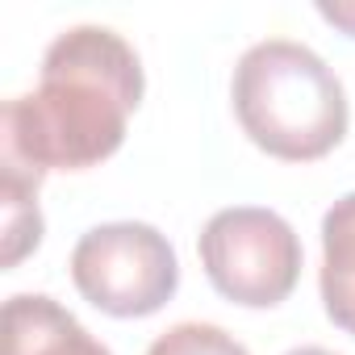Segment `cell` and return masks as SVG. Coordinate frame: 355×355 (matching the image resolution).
Returning a JSON list of instances; mask_svg holds the SVG:
<instances>
[{"mask_svg":"<svg viewBox=\"0 0 355 355\" xmlns=\"http://www.w3.org/2000/svg\"><path fill=\"white\" fill-rule=\"evenodd\" d=\"M234 113L243 134L288 163L330 155L347 134V92L334 67L293 38L255 42L234 67Z\"/></svg>","mask_w":355,"mask_h":355,"instance_id":"obj_2","label":"cell"},{"mask_svg":"<svg viewBox=\"0 0 355 355\" xmlns=\"http://www.w3.org/2000/svg\"><path fill=\"white\" fill-rule=\"evenodd\" d=\"M38 184L34 175L0 171V201H5V251L0 263L17 268L42 243V214H38Z\"/></svg>","mask_w":355,"mask_h":355,"instance_id":"obj_7","label":"cell"},{"mask_svg":"<svg viewBox=\"0 0 355 355\" xmlns=\"http://www.w3.org/2000/svg\"><path fill=\"white\" fill-rule=\"evenodd\" d=\"M318 13H322L330 26H338L343 34L355 38V0H318Z\"/></svg>","mask_w":355,"mask_h":355,"instance_id":"obj_9","label":"cell"},{"mask_svg":"<svg viewBox=\"0 0 355 355\" xmlns=\"http://www.w3.org/2000/svg\"><path fill=\"white\" fill-rule=\"evenodd\" d=\"M142 59L109 26H71L46 55L34 92L0 109V171L42 180L84 171L125 142V121L142 105Z\"/></svg>","mask_w":355,"mask_h":355,"instance_id":"obj_1","label":"cell"},{"mask_svg":"<svg viewBox=\"0 0 355 355\" xmlns=\"http://www.w3.org/2000/svg\"><path fill=\"white\" fill-rule=\"evenodd\" d=\"M71 280L84 301L109 318H146L159 313L175 284L180 263L167 243L146 222H105L92 226L71 251Z\"/></svg>","mask_w":355,"mask_h":355,"instance_id":"obj_4","label":"cell"},{"mask_svg":"<svg viewBox=\"0 0 355 355\" xmlns=\"http://www.w3.org/2000/svg\"><path fill=\"white\" fill-rule=\"evenodd\" d=\"M146 355H251V351L214 322H180L163 330Z\"/></svg>","mask_w":355,"mask_h":355,"instance_id":"obj_8","label":"cell"},{"mask_svg":"<svg viewBox=\"0 0 355 355\" xmlns=\"http://www.w3.org/2000/svg\"><path fill=\"white\" fill-rule=\"evenodd\" d=\"M288 355H334V351H326V347H293Z\"/></svg>","mask_w":355,"mask_h":355,"instance_id":"obj_10","label":"cell"},{"mask_svg":"<svg viewBox=\"0 0 355 355\" xmlns=\"http://www.w3.org/2000/svg\"><path fill=\"white\" fill-rule=\"evenodd\" d=\"M201 268L209 284L247 309L280 305L301 280V239L297 230L259 205L218 209L201 230Z\"/></svg>","mask_w":355,"mask_h":355,"instance_id":"obj_3","label":"cell"},{"mask_svg":"<svg viewBox=\"0 0 355 355\" xmlns=\"http://www.w3.org/2000/svg\"><path fill=\"white\" fill-rule=\"evenodd\" d=\"M322 305L338 330L355 338V193L338 197L322 218Z\"/></svg>","mask_w":355,"mask_h":355,"instance_id":"obj_6","label":"cell"},{"mask_svg":"<svg viewBox=\"0 0 355 355\" xmlns=\"http://www.w3.org/2000/svg\"><path fill=\"white\" fill-rule=\"evenodd\" d=\"M0 347L5 355H113L46 293H17L5 301Z\"/></svg>","mask_w":355,"mask_h":355,"instance_id":"obj_5","label":"cell"}]
</instances>
